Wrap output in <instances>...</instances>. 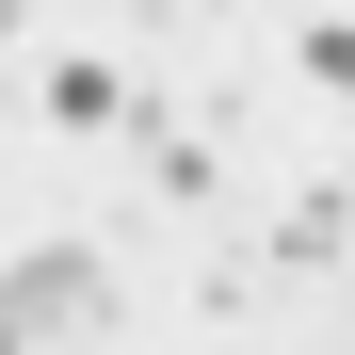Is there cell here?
<instances>
[{
    "mask_svg": "<svg viewBox=\"0 0 355 355\" xmlns=\"http://www.w3.org/2000/svg\"><path fill=\"white\" fill-rule=\"evenodd\" d=\"M0 307H17L33 339H65V323H97V259H17V275H0Z\"/></svg>",
    "mask_w": 355,
    "mask_h": 355,
    "instance_id": "6da1fadb",
    "label": "cell"
},
{
    "mask_svg": "<svg viewBox=\"0 0 355 355\" xmlns=\"http://www.w3.org/2000/svg\"><path fill=\"white\" fill-rule=\"evenodd\" d=\"M49 113H65V130H113V113H130V81H113V65H65V81H49Z\"/></svg>",
    "mask_w": 355,
    "mask_h": 355,
    "instance_id": "7a4b0ae2",
    "label": "cell"
},
{
    "mask_svg": "<svg viewBox=\"0 0 355 355\" xmlns=\"http://www.w3.org/2000/svg\"><path fill=\"white\" fill-rule=\"evenodd\" d=\"M0 355H33V323H17V307H0Z\"/></svg>",
    "mask_w": 355,
    "mask_h": 355,
    "instance_id": "3957f363",
    "label": "cell"
}]
</instances>
